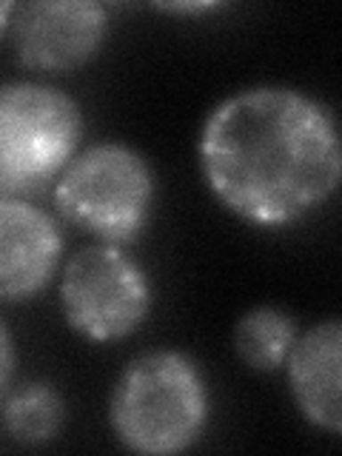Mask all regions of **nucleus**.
Instances as JSON below:
<instances>
[{"mask_svg":"<svg viewBox=\"0 0 342 456\" xmlns=\"http://www.w3.org/2000/svg\"><path fill=\"white\" fill-rule=\"evenodd\" d=\"M197 151L214 197L265 228L305 217L342 177L334 114L289 86H251L225 97L206 118Z\"/></svg>","mask_w":342,"mask_h":456,"instance_id":"1","label":"nucleus"},{"mask_svg":"<svg viewBox=\"0 0 342 456\" xmlns=\"http://www.w3.org/2000/svg\"><path fill=\"white\" fill-rule=\"evenodd\" d=\"M111 428L128 451L180 453L203 436L208 391L200 368L180 351H149L114 382Z\"/></svg>","mask_w":342,"mask_h":456,"instance_id":"2","label":"nucleus"},{"mask_svg":"<svg viewBox=\"0 0 342 456\" xmlns=\"http://www.w3.org/2000/svg\"><path fill=\"white\" fill-rule=\"evenodd\" d=\"M83 114L46 83L0 86V197H26L57 180L77 154Z\"/></svg>","mask_w":342,"mask_h":456,"instance_id":"3","label":"nucleus"},{"mask_svg":"<svg viewBox=\"0 0 342 456\" xmlns=\"http://www.w3.org/2000/svg\"><path fill=\"white\" fill-rule=\"evenodd\" d=\"M151 203V168L140 151L123 142H97L75 154L54 180L57 211L109 246L134 242L149 225Z\"/></svg>","mask_w":342,"mask_h":456,"instance_id":"4","label":"nucleus"},{"mask_svg":"<svg viewBox=\"0 0 342 456\" xmlns=\"http://www.w3.org/2000/svg\"><path fill=\"white\" fill-rule=\"evenodd\" d=\"M66 322L92 342L134 334L151 311V285L142 265L120 246L80 248L69 256L61 277Z\"/></svg>","mask_w":342,"mask_h":456,"instance_id":"5","label":"nucleus"},{"mask_svg":"<svg viewBox=\"0 0 342 456\" xmlns=\"http://www.w3.org/2000/svg\"><path fill=\"white\" fill-rule=\"evenodd\" d=\"M9 32L28 69L71 71L103 46L109 12L97 0H32L14 6Z\"/></svg>","mask_w":342,"mask_h":456,"instance_id":"6","label":"nucleus"},{"mask_svg":"<svg viewBox=\"0 0 342 456\" xmlns=\"http://www.w3.org/2000/svg\"><path fill=\"white\" fill-rule=\"evenodd\" d=\"M61 256V228L46 211L23 197H0V303H18L46 289Z\"/></svg>","mask_w":342,"mask_h":456,"instance_id":"7","label":"nucleus"},{"mask_svg":"<svg viewBox=\"0 0 342 456\" xmlns=\"http://www.w3.org/2000/svg\"><path fill=\"white\" fill-rule=\"evenodd\" d=\"M299 413L328 434L342 431V325L328 320L299 334L285 360Z\"/></svg>","mask_w":342,"mask_h":456,"instance_id":"8","label":"nucleus"},{"mask_svg":"<svg viewBox=\"0 0 342 456\" xmlns=\"http://www.w3.org/2000/svg\"><path fill=\"white\" fill-rule=\"evenodd\" d=\"M297 322L291 314L274 305H260L242 314L234 331V346L240 360L251 370H277L285 365L297 342Z\"/></svg>","mask_w":342,"mask_h":456,"instance_id":"9","label":"nucleus"},{"mask_svg":"<svg viewBox=\"0 0 342 456\" xmlns=\"http://www.w3.org/2000/svg\"><path fill=\"white\" fill-rule=\"evenodd\" d=\"M66 417L63 399L46 382H28L4 399V425L23 445H43L57 436Z\"/></svg>","mask_w":342,"mask_h":456,"instance_id":"10","label":"nucleus"},{"mask_svg":"<svg viewBox=\"0 0 342 456\" xmlns=\"http://www.w3.org/2000/svg\"><path fill=\"white\" fill-rule=\"evenodd\" d=\"M14 365H18V351H14V339L9 334V328L0 322V403L12 391L14 379Z\"/></svg>","mask_w":342,"mask_h":456,"instance_id":"11","label":"nucleus"},{"mask_svg":"<svg viewBox=\"0 0 342 456\" xmlns=\"http://www.w3.org/2000/svg\"><path fill=\"white\" fill-rule=\"evenodd\" d=\"M220 4H208V0H200V4H160L157 9L171 12V14H206L211 9H217Z\"/></svg>","mask_w":342,"mask_h":456,"instance_id":"12","label":"nucleus"},{"mask_svg":"<svg viewBox=\"0 0 342 456\" xmlns=\"http://www.w3.org/2000/svg\"><path fill=\"white\" fill-rule=\"evenodd\" d=\"M14 6H18V4H12V0H0V35H4L6 28H9L12 14H14Z\"/></svg>","mask_w":342,"mask_h":456,"instance_id":"13","label":"nucleus"}]
</instances>
